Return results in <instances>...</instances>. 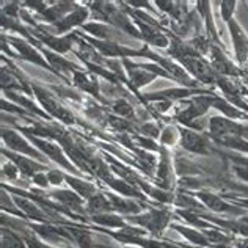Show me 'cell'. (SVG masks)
<instances>
[{"label":"cell","mask_w":248,"mask_h":248,"mask_svg":"<svg viewBox=\"0 0 248 248\" xmlns=\"http://www.w3.org/2000/svg\"><path fill=\"white\" fill-rule=\"evenodd\" d=\"M179 60L186 64V68L190 71L193 76H197L200 80H203L206 83L212 82L214 80V74L211 68L207 66V63L204 60H201V58L195 57V55H188V54H184L179 57Z\"/></svg>","instance_id":"1"},{"label":"cell","mask_w":248,"mask_h":248,"mask_svg":"<svg viewBox=\"0 0 248 248\" xmlns=\"http://www.w3.org/2000/svg\"><path fill=\"white\" fill-rule=\"evenodd\" d=\"M182 146L192 153L198 154H206L207 149V141L201 134L192 132V130H182Z\"/></svg>","instance_id":"2"},{"label":"cell","mask_w":248,"mask_h":248,"mask_svg":"<svg viewBox=\"0 0 248 248\" xmlns=\"http://www.w3.org/2000/svg\"><path fill=\"white\" fill-rule=\"evenodd\" d=\"M3 139L5 141L8 143V146L13 148V149H16V151H21V153H25V154H30V155H35L36 159H41V154L35 151L33 148H30L27 143H25L21 137H19L16 132H11V130H8V132H3Z\"/></svg>","instance_id":"3"},{"label":"cell","mask_w":248,"mask_h":248,"mask_svg":"<svg viewBox=\"0 0 248 248\" xmlns=\"http://www.w3.org/2000/svg\"><path fill=\"white\" fill-rule=\"evenodd\" d=\"M15 201H16L17 207H21L22 211H24L25 214H27L30 218L40 220V221H43V223H46V221H47V218H46V214L33 203V201L25 200V198H21V197H15Z\"/></svg>","instance_id":"4"},{"label":"cell","mask_w":248,"mask_h":248,"mask_svg":"<svg viewBox=\"0 0 248 248\" xmlns=\"http://www.w3.org/2000/svg\"><path fill=\"white\" fill-rule=\"evenodd\" d=\"M113 204L108 203V198H106L104 195H94L88 200V206H87V211L97 215L99 212L102 214H107L110 211H113Z\"/></svg>","instance_id":"5"},{"label":"cell","mask_w":248,"mask_h":248,"mask_svg":"<svg viewBox=\"0 0 248 248\" xmlns=\"http://www.w3.org/2000/svg\"><path fill=\"white\" fill-rule=\"evenodd\" d=\"M35 143L43 149V151H44L46 154L49 155L50 159H54L55 162H60V164H62L63 167L71 168V164H69V162H68L66 159H64V155L62 154V151L58 149L57 145H52V143L44 141V140H35Z\"/></svg>","instance_id":"6"},{"label":"cell","mask_w":248,"mask_h":248,"mask_svg":"<svg viewBox=\"0 0 248 248\" xmlns=\"http://www.w3.org/2000/svg\"><path fill=\"white\" fill-rule=\"evenodd\" d=\"M87 15H88L87 10H85V8H79L77 11H74L71 16L62 19V21L57 24V29L60 30V31H64V30H68L69 27H74V25L80 24L83 19L87 17Z\"/></svg>","instance_id":"7"},{"label":"cell","mask_w":248,"mask_h":248,"mask_svg":"<svg viewBox=\"0 0 248 248\" xmlns=\"http://www.w3.org/2000/svg\"><path fill=\"white\" fill-rule=\"evenodd\" d=\"M93 221L94 223H99V225H104V226H108V228H124L126 223H124V220L118 215H113V214H97V215H93Z\"/></svg>","instance_id":"8"},{"label":"cell","mask_w":248,"mask_h":248,"mask_svg":"<svg viewBox=\"0 0 248 248\" xmlns=\"http://www.w3.org/2000/svg\"><path fill=\"white\" fill-rule=\"evenodd\" d=\"M10 157L15 160V164L21 168V171L24 173V174H27V176H33L36 171H41L43 170V167L41 165H38V164H35L33 160H29V159H24V157H21V155H13V154H10Z\"/></svg>","instance_id":"9"},{"label":"cell","mask_w":248,"mask_h":248,"mask_svg":"<svg viewBox=\"0 0 248 248\" xmlns=\"http://www.w3.org/2000/svg\"><path fill=\"white\" fill-rule=\"evenodd\" d=\"M198 197L201 198L206 203V206H209L211 209H214V211H223V212H232L234 207H231L230 204L223 203L220 198L214 197V195H207V193H200Z\"/></svg>","instance_id":"10"},{"label":"cell","mask_w":248,"mask_h":248,"mask_svg":"<svg viewBox=\"0 0 248 248\" xmlns=\"http://www.w3.org/2000/svg\"><path fill=\"white\" fill-rule=\"evenodd\" d=\"M2 232V248H25L24 240L16 232L5 230V228Z\"/></svg>","instance_id":"11"},{"label":"cell","mask_w":248,"mask_h":248,"mask_svg":"<svg viewBox=\"0 0 248 248\" xmlns=\"http://www.w3.org/2000/svg\"><path fill=\"white\" fill-rule=\"evenodd\" d=\"M68 179V182L71 186H73L76 190H77V193L80 195V197H83V198H91V197H94V192H96V188L91 186V184H88V182H82V181H79V179H74V178H66Z\"/></svg>","instance_id":"12"},{"label":"cell","mask_w":248,"mask_h":248,"mask_svg":"<svg viewBox=\"0 0 248 248\" xmlns=\"http://www.w3.org/2000/svg\"><path fill=\"white\" fill-rule=\"evenodd\" d=\"M176 231H179L182 236L184 237H187L190 242H193V244H198V245H206L207 244V240H206V237L203 236L201 232H198V231H195V230H190V228H184V226H173Z\"/></svg>","instance_id":"13"},{"label":"cell","mask_w":248,"mask_h":248,"mask_svg":"<svg viewBox=\"0 0 248 248\" xmlns=\"http://www.w3.org/2000/svg\"><path fill=\"white\" fill-rule=\"evenodd\" d=\"M55 197L62 201V203H64L66 206H69L71 209H76V207H79L80 203H82V198H80V195L79 193H73V192H66V190H63V192H57L55 193Z\"/></svg>","instance_id":"14"},{"label":"cell","mask_w":248,"mask_h":248,"mask_svg":"<svg viewBox=\"0 0 248 248\" xmlns=\"http://www.w3.org/2000/svg\"><path fill=\"white\" fill-rule=\"evenodd\" d=\"M129 71H130V77H132V82L135 83V87H143V85L151 82L155 77V74H149L148 71H141L137 68H129Z\"/></svg>","instance_id":"15"},{"label":"cell","mask_w":248,"mask_h":248,"mask_svg":"<svg viewBox=\"0 0 248 248\" xmlns=\"http://www.w3.org/2000/svg\"><path fill=\"white\" fill-rule=\"evenodd\" d=\"M71 234H73V237L77 240V244H79L80 248H94V244H93V239H91V234L87 232V231H80V230H71Z\"/></svg>","instance_id":"16"},{"label":"cell","mask_w":248,"mask_h":248,"mask_svg":"<svg viewBox=\"0 0 248 248\" xmlns=\"http://www.w3.org/2000/svg\"><path fill=\"white\" fill-rule=\"evenodd\" d=\"M176 137H178V134H176V129L174 127H168L164 134H162V141L167 143V145H173V143L176 141Z\"/></svg>","instance_id":"17"},{"label":"cell","mask_w":248,"mask_h":248,"mask_svg":"<svg viewBox=\"0 0 248 248\" xmlns=\"http://www.w3.org/2000/svg\"><path fill=\"white\" fill-rule=\"evenodd\" d=\"M115 112L120 113V115H130V113H132V108H130V106L127 102L118 101L115 104Z\"/></svg>","instance_id":"18"},{"label":"cell","mask_w":248,"mask_h":248,"mask_svg":"<svg viewBox=\"0 0 248 248\" xmlns=\"http://www.w3.org/2000/svg\"><path fill=\"white\" fill-rule=\"evenodd\" d=\"M221 11H223V17H225V21H230V13L234 11V6H236V3L234 2H223L221 3Z\"/></svg>","instance_id":"19"},{"label":"cell","mask_w":248,"mask_h":248,"mask_svg":"<svg viewBox=\"0 0 248 248\" xmlns=\"http://www.w3.org/2000/svg\"><path fill=\"white\" fill-rule=\"evenodd\" d=\"M47 179H49L50 184L58 186V184H62L63 176H62V173H58V171H50V173L47 174Z\"/></svg>","instance_id":"20"},{"label":"cell","mask_w":248,"mask_h":248,"mask_svg":"<svg viewBox=\"0 0 248 248\" xmlns=\"http://www.w3.org/2000/svg\"><path fill=\"white\" fill-rule=\"evenodd\" d=\"M5 174H8L10 178H16V176H17V167H15V165H5Z\"/></svg>","instance_id":"21"}]
</instances>
